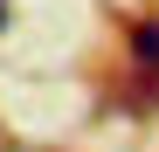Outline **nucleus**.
Returning a JSON list of instances; mask_svg holds the SVG:
<instances>
[{
	"label": "nucleus",
	"instance_id": "f257e3e1",
	"mask_svg": "<svg viewBox=\"0 0 159 152\" xmlns=\"http://www.w3.org/2000/svg\"><path fill=\"white\" fill-rule=\"evenodd\" d=\"M139 56H145V62H159V21H145V28H139Z\"/></svg>",
	"mask_w": 159,
	"mask_h": 152
}]
</instances>
